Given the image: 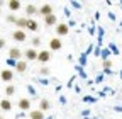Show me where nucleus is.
I'll list each match as a JSON object with an SVG mask.
<instances>
[{"mask_svg": "<svg viewBox=\"0 0 122 119\" xmlns=\"http://www.w3.org/2000/svg\"><path fill=\"white\" fill-rule=\"evenodd\" d=\"M49 60H51V51H49V49L39 51V56H37V61H39V63H48Z\"/></svg>", "mask_w": 122, "mask_h": 119, "instance_id": "nucleus-1", "label": "nucleus"}, {"mask_svg": "<svg viewBox=\"0 0 122 119\" xmlns=\"http://www.w3.org/2000/svg\"><path fill=\"white\" fill-rule=\"evenodd\" d=\"M20 56H22V51L19 48H10L9 49V58L14 60V61H20Z\"/></svg>", "mask_w": 122, "mask_h": 119, "instance_id": "nucleus-2", "label": "nucleus"}, {"mask_svg": "<svg viewBox=\"0 0 122 119\" xmlns=\"http://www.w3.org/2000/svg\"><path fill=\"white\" fill-rule=\"evenodd\" d=\"M61 48H63V43H61L59 38H53V39L49 41V49H51V51H58V49H61Z\"/></svg>", "mask_w": 122, "mask_h": 119, "instance_id": "nucleus-3", "label": "nucleus"}, {"mask_svg": "<svg viewBox=\"0 0 122 119\" xmlns=\"http://www.w3.org/2000/svg\"><path fill=\"white\" fill-rule=\"evenodd\" d=\"M68 31H70V27H68V24H65V22H59V24L56 26V34H58V36H66Z\"/></svg>", "mask_w": 122, "mask_h": 119, "instance_id": "nucleus-4", "label": "nucleus"}, {"mask_svg": "<svg viewBox=\"0 0 122 119\" xmlns=\"http://www.w3.org/2000/svg\"><path fill=\"white\" fill-rule=\"evenodd\" d=\"M39 14L42 17H48V16H53V5H49V4H44L41 9H39Z\"/></svg>", "mask_w": 122, "mask_h": 119, "instance_id": "nucleus-5", "label": "nucleus"}, {"mask_svg": "<svg viewBox=\"0 0 122 119\" xmlns=\"http://www.w3.org/2000/svg\"><path fill=\"white\" fill-rule=\"evenodd\" d=\"M0 78H2L4 82H7V83H10V82H12V78H14L12 70H2V73H0Z\"/></svg>", "mask_w": 122, "mask_h": 119, "instance_id": "nucleus-6", "label": "nucleus"}, {"mask_svg": "<svg viewBox=\"0 0 122 119\" xmlns=\"http://www.w3.org/2000/svg\"><path fill=\"white\" fill-rule=\"evenodd\" d=\"M12 38L17 41V43H24L25 39H27V36H25V32L24 31H20V29H17V31H15L14 34H12Z\"/></svg>", "mask_w": 122, "mask_h": 119, "instance_id": "nucleus-7", "label": "nucleus"}, {"mask_svg": "<svg viewBox=\"0 0 122 119\" xmlns=\"http://www.w3.org/2000/svg\"><path fill=\"white\" fill-rule=\"evenodd\" d=\"M37 56H39V53H37L34 48L25 51V60H29V61H34V60H37Z\"/></svg>", "mask_w": 122, "mask_h": 119, "instance_id": "nucleus-8", "label": "nucleus"}, {"mask_svg": "<svg viewBox=\"0 0 122 119\" xmlns=\"http://www.w3.org/2000/svg\"><path fill=\"white\" fill-rule=\"evenodd\" d=\"M19 109H20V111H29V109H30V100L22 97V99L19 100Z\"/></svg>", "mask_w": 122, "mask_h": 119, "instance_id": "nucleus-9", "label": "nucleus"}, {"mask_svg": "<svg viewBox=\"0 0 122 119\" xmlns=\"http://www.w3.org/2000/svg\"><path fill=\"white\" fill-rule=\"evenodd\" d=\"M29 117L30 119H44V112L39 111V109H34V111L29 112Z\"/></svg>", "mask_w": 122, "mask_h": 119, "instance_id": "nucleus-10", "label": "nucleus"}, {"mask_svg": "<svg viewBox=\"0 0 122 119\" xmlns=\"http://www.w3.org/2000/svg\"><path fill=\"white\" fill-rule=\"evenodd\" d=\"M0 109H2V111H12V102L9 99L0 100Z\"/></svg>", "mask_w": 122, "mask_h": 119, "instance_id": "nucleus-11", "label": "nucleus"}, {"mask_svg": "<svg viewBox=\"0 0 122 119\" xmlns=\"http://www.w3.org/2000/svg\"><path fill=\"white\" fill-rule=\"evenodd\" d=\"M7 7H9L10 10H19V9L22 7V4L19 2V0H10V2H7Z\"/></svg>", "mask_w": 122, "mask_h": 119, "instance_id": "nucleus-12", "label": "nucleus"}, {"mask_svg": "<svg viewBox=\"0 0 122 119\" xmlns=\"http://www.w3.org/2000/svg\"><path fill=\"white\" fill-rule=\"evenodd\" d=\"M15 26H17L20 31H24V29L27 27V19H25V17H19V19H17V22H15Z\"/></svg>", "mask_w": 122, "mask_h": 119, "instance_id": "nucleus-13", "label": "nucleus"}, {"mask_svg": "<svg viewBox=\"0 0 122 119\" xmlns=\"http://www.w3.org/2000/svg\"><path fill=\"white\" fill-rule=\"evenodd\" d=\"M58 22V19H56V16L53 14V16H48V17H44V24L46 26H54Z\"/></svg>", "mask_w": 122, "mask_h": 119, "instance_id": "nucleus-14", "label": "nucleus"}, {"mask_svg": "<svg viewBox=\"0 0 122 119\" xmlns=\"http://www.w3.org/2000/svg\"><path fill=\"white\" fill-rule=\"evenodd\" d=\"M27 29H29V31H32V32H36L37 31V22L34 19H27Z\"/></svg>", "mask_w": 122, "mask_h": 119, "instance_id": "nucleus-15", "label": "nucleus"}, {"mask_svg": "<svg viewBox=\"0 0 122 119\" xmlns=\"http://www.w3.org/2000/svg\"><path fill=\"white\" fill-rule=\"evenodd\" d=\"M49 107H51L49 100H48V99H42V100H41V104H39V111H42V112H44V111H48Z\"/></svg>", "mask_w": 122, "mask_h": 119, "instance_id": "nucleus-16", "label": "nucleus"}, {"mask_svg": "<svg viewBox=\"0 0 122 119\" xmlns=\"http://www.w3.org/2000/svg\"><path fill=\"white\" fill-rule=\"evenodd\" d=\"M15 70H17L19 73H24V71L27 70V63H24V61H17V65H15Z\"/></svg>", "mask_w": 122, "mask_h": 119, "instance_id": "nucleus-17", "label": "nucleus"}, {"mask_svg": "<svg viewBox=\"0 0 122 119\" xmlns=\"http://www.w3.org/2000/svg\"><path fill=\"white\" fill-rule=\"evenodd\" d=\"M25 14H27V16H34V14H37V9H36L32 4H29V5L25 7Z\"/></svg>", "mask_w": 122, "mask_h": 119, "instance_id": "nucleus-18", "label": "nucleus"}, {"mask_svg": "<svg viewBox=\"0 0 122 119\" xmlns=\"http://www.w3.org/2000/svg\"><path fill=\"white\" fill-rule=\"evenodd\" d=\"M14 94H15V88H14L12 83H9V85L5 87V95H7V97H12Z\"/></svg>", "mask_w": 122, "mask_h": 119, "instance_id": "nucleus-19", "label": "nucleus"}, {"mask_svg": "<svg viewBox=\"0 0 122 119\" xmlns=\"http://www.w3.org/2000/svg\"><path fill=\"white\" fill-rule=\"evenodd\" d=\"M17 19H19V17H15V16H10V14L7 16V22H10V24H15V22H17Z\"/></svg>", "mask_w": 122, "mask_h": 119, "instance_id": "nucleus-20", "label": "nucleus"}, {"mask_svg": "<svg viewBox=\"0 0 122 119\" xmlns=\"http://www.w3.org/2000/svg\"><path fill=\"white\" fill-rule=\"evenodd\" d=\"M32 46H34V48H39V46H41V38H34V39H32Z\"/></svg>", "mask_w": 122, "mask_h": 119, "instance_id": "nucleus-21", "label": "nucleus"}, {"mask_svg": "<svg viewBox=\"0 0 122 119\" xmlns=\"http://www.w3.org/2000/svg\"><path fill=\"white\" fill-rule=\"evenodd\" d=\"M39 73H41V75H49V73H51V71H49V68H46V66H42Z\"/></svg>", "mask_w": 122, "mask_h": 119, "instance_id": "nucleus-22", "label": "nucleus"}, {"mask_svg": "<svg viewBox=\"0 0 122 119\" xmlns=\"http://www.w3.org/2000/svg\"><path fill=\"white\" fill-rule=\"evenodd\" d=\"M103 66H105V68H110V66H112V61H110V60H107V61L103 63Z\"/></svg>", "mask_w": 122, "mask_h": 119, "instance_id": "nucleus-23", "label": "nucleus"}, {"mask_svg": "<svg viewBox=\"0 0 122 119\" xmlns=\"http://www.w3.org/2000/svg\"><path fill=\"white\" fill-rule=\"evenodd\" d=\"M4 46H5V39L0 38V48H4Z\"/></svg>", "mask_w": 122, "mask_h": 119, "instance_id": "nucleus-24", "label": "nucleus"}, {"mask_svg": "<svg viewBox=\"0 0 122 119\" xmlns=\"http://www.w3.org/2000/svg\"><path fill=\"white\" fill-rule=\"evenodd\" d=\"M0 119H4V116H2V114H0Z\"/></svg>", "mask_w": 122, "mask_h": 119, "instance_id": "nucleus-25", "label": "nucleus"}, {"mask_svg": "<svg viewBox=\"0 0 122 119\" xmlns=\"http://www.w3.org/2000/svg\"><path fill=\"white\" fill-rule=\"evenodd\" d=\"M0 16H2V10H0Z\"/></svg>", "mask_w": 122, "mask_h": 119, "instance_id": "nucleus-26", "label": "nucleus"}]
</instances>
